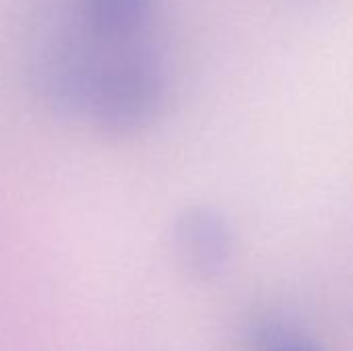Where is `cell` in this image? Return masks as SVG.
<instances>
[{
    "mask_svg": "<svg viewBox=\"0 0 353 351\" xmlns=\"http://www.w3.org/2000/svg\"><path fill=\"white\" fill-rule=\"evenodd\" d=\"M172 250L188 277L213 281L230 269L236 257V234L219 209L186 207L172 223Z\"/></svg>",
    "mask_w": 353,
    "mask_h": 351,
    "instance_id": "obj_2",
    "label": "cell"
},
{
    "mask_svg": "<svg viewBox=\"0 0 353 351\" xmlns=\"http://www.w3.org/2000/svg\"><path fill=\"white\" fill-rule=\"evenodd\" d=\"M19 64L27 91L43 110L103 134L149 128L172 93V62L161 35H97L56 0H43L33 12Z\"/></svg>",
    "mask_w": 353,
    "mask_h": 351,
    "instance_id": "obj_1",
    "label": "cell"
},
{
    "mask_svg": "<svg viewBox=\"0 0 353 351\" xmlns=\"http://www.w3.org/2000/svg\"><path fill=\"white\" fill-rule=\"evenodd\" d=\"M248 351H325L304 329L283 317H256L244 329Z\"/></svg>",
    "mask_w": 353,
    "mask_h": 351,
    "instance_id": "obj_4",
    "label": "cell"
},
{
    "mask_svg": "<svg viewBox=\"0 0 353 351\" xmlns=\"http://www.w3.org/2000/svg\"><path fill=\"white\" fill-rule=\"evenodd\" d=\"M292 4H308V2H312V0H290Z\"/></svg>",
    "mask_w": 353,
    "mask_h": 351,
    "instance_id": "obj_5",
    "label": "cell"
},
{
    "mask_svg": "<svg viewBox=\"0 0 353 351\" xmlns=\"http://www.w3.org/2000/svg\"><path fill=\"white\" fill-rule=\"evenodd\" d=\"M85 29L114 37L139 39L159 35L161 0H56Z\"/></svg>",
    "mask_w": 353,
    "mask_h": 351,
    "instance_id": "obj_3",
    "label": "cell"
}]
</instances>
